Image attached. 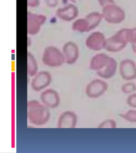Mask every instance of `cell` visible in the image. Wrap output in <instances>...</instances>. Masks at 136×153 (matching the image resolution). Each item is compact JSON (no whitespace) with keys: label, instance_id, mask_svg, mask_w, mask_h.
Here are the masks:
<instances>
[{"label":"cell","instance_id":"obj_5","mask_svg":"<svg viewBox=\"0 0 136 153\" xmlns=\"http://www.w3.org/2000/svg\"><path fill=\"white\" fill-rule=\"evenodd\" d=\"M51 75L46 72H41L32 80L31 87L33 90L40 91L48 87L51 83Z\"/></svg>","mask_w":136,"mask_h":153},{"label":"cell","instance_id":"obj_4","mask_svg":"<svg viewBox=\"0 0 136 153\" xmlns=\"http://www.w3.org/2000/svg\"><path fill=\"white\" fill-rule=\"evenodd\" d=\"M77 122V117L75 112L65 111L58 117L57 127L58 128H73L76 127Z\"/></svg>","mask_w":136,"mask_h":153},{"label":"cell","instance_id":"obj_6","mask_svg":"<svg viewBox=\"0 0 136 153\" xmlns=\"http://www.w3.org/2000/svg\"><path fill=\"white\" fill-rule=\"evenodd\" d=\"M120 72L122 77L125 80L131 81L136 78V68L132 61H124L120 63Z\"/></svg>","mask_w":136,"mask_h":153},{"label":"cell","instance_id":"obj_8","mask_svg":"<svg viewBox=\"0 0 136 153\" xmlns=\"http://www.w3.org/2000/svg\"><path fill=\"white\" fill-rule=\"evenodd\" d=\"M136 90V86L133 82H128L123 85L121 87L122 91L126 94L133 93Z\"/></svg>","mask_w":136,"mask_h":153},{"label":"cell","instance_id":"obj_7","mask_svg":"<svg viewBox=\"0 0 136 153\" xmlns=\"http://www.w3.org/2000/svg\"><path fill=\"white\" fill-rule=\"evenodd\" d=\"M119 116L128 121L136 123V110H130L125 113L120 114Z\"/></svg>","mask_w":136,"mask_h":153},{"label":"cell","instance_id":"obj_1","mask_svg":"<svg viewBox=\"0 0 136 153\" xmlns=\"http://www.w3.org/2000/svg\"><path fill=\"white\" fill-rule=\"evenodd\" d=\"M27 112L28 120L31 124L37 126L45 125L51 118L49 108L36 100L28 101Z\"/></svg>","mask_w":136,"mask_h":153},{"label":"cell","instance_id":"obj_3","mask_svg":"<svg viewBox=\"0 0 136 153\" xmlns=\"http://www.w3.org/2000/svg\"><path fill=\"white\" fill-rule=\"evenodd\" d=\"M42 102L49 108L54 109L58 107L60 102L59 94L52 88L45 90L40 94Z\"/></svg>","mask_w":136,"mask_h":153},{"label":"cell","instance_id":"obj_9","mask_svg":"<svg viewBox=\"0 0 136 153\" xmlns=\"http://www.w3.org/2000/svg\"><path fill=\"white\" fill-rule=\"evenodd\" d=\"M98 128H116V123L113 119H107L100 123Z\"/></svg>","mask_w":136,"mask_h":153},{"label":"cell","instance_id":"obj_2","mask_svg":"<svg viewBox=\"0 0 136 153\" xmlns=\"http://www.w3.org/2000/svg\"><path fill=\"white\" fill-rule=\"evenodd\" d=\"M108 88L107 82L103 80L96 79L87 85L85 93L91 99H97L103 95Z\"/></svg>","mask_w":136,"mask_h":153},{"label":"cell","instance_id":"obj_10","mask_svg":"<svg viewBox=\"0 0 136 153\" xmlns=\"http://www.w3.org/2000/svg\"><path fill=\"white\" fill-rule=\"evenodd\" d=\"M126 102L129 106L136 108V93H134L129 96Z\"/></svg>","mask_w":136,"mask_h":153}]
</instances>
